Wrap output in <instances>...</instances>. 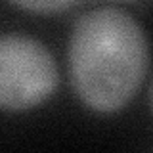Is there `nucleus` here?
Returning <instances> with one entry per match:
<instances>
[{
    "label": "nucleus",
    "instance_id": "f257e3e1",
    "mask_svg": "<svg viewBox=\"0 0 153 153\" xmlns=\"http://www.w3.org/2000/svg\"><path fill=\"white\" fill-rule=\"evenodd\" d=\"M149 65L140 23L119 8H98L75 23L69 40V73L84 105L119 111L134 98Z\"/></svg>",
    "mask_w": 153,
    "mask_h": 153
},
{
    "label": "nucleus",
    "instance_id": "f03ea898",
    "mask_svg": "<svg viewBox=\"0 0 153 153\" xmlns=\"http://www.w3.org/2000/svg\"><path fill=\"white\" fill-rule=\"evenodd\" d=\"M50 50L25 35L0 36V107L23 111L42 103L57 86Z\"/></svg>",
    "mask_w": 153,
    "mask_h": 153
},
{
    "label": "nucleus",
    "instance_id": "7ed1b4c3",
    "mask_svg": "<svg viewBox=\"0 0 153 153\" xmlns=\"http://www.w3.org/2000/svg\"><path fill=\"white\" fill-rule=\"evenodd\" d=\"M13 4L31 10V12H42V13H52V12H61L73 6L76 0H12Z\"/></svg>",
    "mask_w": 153,
    "mask_h": 153
}]
</instances>
